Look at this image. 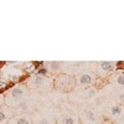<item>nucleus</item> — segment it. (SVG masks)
<instances>
[{
  "mask_svg": "<svg viewBox=\"0 0 124 124\" xmlns=\"http://www.w3.org/2000/svg\"><path fill=\"white\" fill-rule=\"evenodd\" d=\"M24 96H25V87L23 85H17V86H14L10 89V92L4 98V102L8 107L19 106Z\"/></svg>",
  "mask_w": 124,
  "mask_h": 124,
  "instance_id": "1",
  "label": "nucleus"
},
{
  "mask_svg": "<svg viewBox=\"0 0 124 124\" xmlns=\"http://www.w3.org/2000/svg\"><path fill=\"white\" fill-rule=\"evenodd\" d=\"M93 81H94V77H93L92 73H82L79 75L78 77V83L81 86H89L91 83H93Z\"/></svg>",
  "mask_w": 124,
  "mask_h": 124,
  "instance_id": "2",
  "label": "nucleus"
},
{
  "mask_svg": "<svg viewBox=\"0 0 124 124\" xmlns=\"http://www.w3.org/2000/svg\"><path fill=\"white\" fill-rule=\"evenodd\" d=\"M71 83V77L67 75H61L60 77L56 78V87L58 88H67Z\"/></svg>",
  "mask_w": 124,
  "mask_h": 124,
  "instance_id": "3",
  "label": "nucleus"
},
{
  "mask_svg": "<svg viewBox=\"0 0 124 124\" xmlns=\"http://www.w3.org/2000/svg\"><path fill=\"white\" fill-rule=\"evenodd\" d=\"M11 118V110L9 107L0 108V124H8L9 119Z\"/></svg>",
  "mask_w": 124,
  "mask_h": 124,
  "instance_id": "4",
  "label": "nucleus"
},
{
  "mask_svg": "<svg viewBox=\"0 0 124 124\" xmlns=\"http://www.w3.org/2000/svg\"><path fill=\"white\" fill-rule=\"evenodd\" d=\"M98 68L104 73H108V72L114 70V62H107V61L98 62Z\"/></svg>",
  "mask_w": 124,
  "mask_h": 124,
  "instance_id": "5",
  "label": "nucleus"
},
{
  "mask_svg": "<svg viewBox=\"0 0 124 124\" xmlns=\"http://www.w3.org/2000/svg\"><path fill=\"white\" fill-rule=\"evenodd\" d=\"M47 67V71L48 72H52V73H56V72H60L61 67H62V63L61 62H57V61H50V62H46L45 63Z\"/></svg>",
  "mask_w": 124,
  "mask_h": 124,
  "instance_id": "6",
  "label": "nucleus"
},
{
  "mask_svg": "<svg viewBox=\"0 0 124 124\" xmlns=\"http://www.w3.org/2000/svg\"><path fill=\"white\" fill-rule=\"evenodd\" d=\"M45 83H46V78L42 77V76H39V75H36L35 77H32V79H31V85H32L34 87H36V88L44 87Z\"/></svg>",
  "mask_w": 124,
  "mask_h": 124,
  "instance_id": "7",
  "label": "nucleus"
},
{
  "mask_svg": "<svg viewBox=\"0 0 124 124\" xmlns=\"http://www.w3.org/2000/svg\"><path fill=\"white\" fill-rule=\"evenodd\" d=\"M110 114H112V117H116V118L123 117V114H124V108H123V106H119V104L113 106V107L110 108Z\"/></svg>",
  "mask_w": 124,
  "mask_h": 124,
  "instance_id": "8",
  "label": "nucleus"
},
{
  "mask_svg": "<svg viewBox=\"0 0 124 124\" xmlns=\"http://www.w3.org/2000/svg\"><path fill=\"white\" fill-rule=\"evenodd\" d=\"M8 124H31L29 119L24 117H17V118H10Z\"/></svg>",
  "mask_w": 124,
  "mask_h": 124,
  "instance_id": "9",
  "label": "nucleus"
},
{
  "mask_svg": "<svg viewBox=\"0 0 124 124\" xmlns=\"http://www.w3.org/2000/svg\"><path fill=\"white\" fill-rule=\"evenodd\" d=\"M85 118L89 123H96V114L92 110H86L85 112Z\"/></svg>",
  "mask_w": 124,
  "mask_h": 124,
  "instance_id": "10",
  "label": "nucleus"
},
{
  "mask_svg": "<svg viewBox=\"0 0 124 124\" xmlns=\"http://www.w3.org/2000/svg\"><path fill=\"white\" fill-rule=\"evenodd\" d=\"M61 124H76V120L72 117H65L63 119H61Z\"/></svg>",
  "mask_w": 124,
  "mask_h": 124,
  "instance_id": "11",
  "label": "nucleus"
},
{
  "mask_svg": "<svg viewBox=\"0 0 124 124\" xmlns=\"http://www.w3.org/2000/svg\"><path fill=\"white\" fill-rule=\"evenodd\" d=\"M47 73H48V71H47V68L46 67H40L39 70H36V75H39V76H42V77H45V76H47Z\"/></svg>",
  "mask_w": 124,
  "mask_h": 124,
  "instance_id": "12",
  "label": "nucleus"
},
{
  "mask_svg": "<svg viewBox=\"0 0 124 124\" xmlns=\"http://www.w3.org/2000/svg\"><path fill=\"white\" fill-rule=\"evenodd\" d=\"M26 72H30V73H31V72H32V71H35L36 68H35V66H34V63H32V62H30V63H26L25 65V68H24Z\"/></svg>",
  "mask_w": 124,
  "mask_h": 124,
  "instance_id": "13",
  "label": "nucleus"
},
{
  "mask_svg": "<svg viewBox=\"0 0 124 124\" xmlns=\"http://www.w3.org/2000/svg\"><path fill=\"white\" fill-rule=\"evenodd\" d=\"M114 65L117 66L114 70L116 71H123L124 70V62L123 61H118V62H114Z\"/></svg>",
  "mask_w": 124,
  "mask_h": 124,
  "instance_id": "14",
  "label": "nucleus"
},
{
  "mask_svg": "<svg viewBox=\"0 0 124 124\" xmlns=\"http://www.w3.org/2000/svg\"><path fill=\"white\" fill-rule=\"evenodd\" d=\"M117 83L119 86H124V75H119L117 78Z\"/></svg>",
  "mask_w": 124,
  "mask_h": 124,
  "instance_id": "15",
  "label": "nucleus"
},
{
  "mask_svg": "<svg viewBox=\"0 0 124 124\" xmlns=\"http://www.w3.org/2000/svg\"><path fill=\"white\" fill-rule=\"evenodd\" d=\"M94 94H96V89H94V88H92V87L87 88V96H89V97H93Z\"/></svg>",
  "mask_w": 124,
  "mask_h": 124,
  "instance_id": "16",
  "label": "nucleus"
},
{
  "mask_svg": "<svg viewBox=\"0 0 124 124\" xmlns=\"http://www.w3.org/2000/svg\"><path fill=\"white\" fill-rule=\"evenodd\" d=\"M19 107L21 108L23 110H27V103L24 102V101H21V102H20V104H19Z\"/></svg>",
  "mask_w": 124,
  "mask_h": 124,
  "instance_id": "17",
  "label": "nucleus"
},
{
  "mask_svg": "<svg viewBox=\"0 0 124 124\" xmlns=\"http://www.w3.org/2000/svg\"><path fill=\"white\" fill-rule=\"evenodd\" d=\"M4 98H5V97H3V96H0V107H1L3 104H5V102H4Z\"/></svg>",
  "mask_w": 124,
  "mask_h": 124,
  "instance_id": "18",
  "label": "nucleus"
},
{
  "mask_svg": "<svg viewBox=\"0 0 124 124\" xmlns=\"http://www.w3.org/2000/svg\"><path fill=\"white\" fill-rule=\"evenodd\" d=\"M119 99H120L122 102H124V93H122V94L119 96Z\"/></svg>",
  "mask_w": 124,
  "mask_h": 124,
  "instance_id": "19",
  "label": "nucleus"
}]
</instances>
